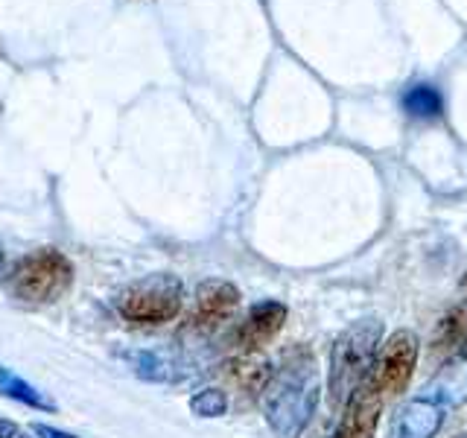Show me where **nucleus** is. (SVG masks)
Returning a JSON list of instances; mask_svg holds the SVG:
<instances>
[{
	"label": "nucleus",
	"mask_w": 467,
	"mask_h": 438,
	"mask_svg": "<svg viewBox=\"0 0 467 438\" xmlns=\"http://www.w3.org/2000/svg\"><path fill=\"white\" fill-rule=\"evenodd\" d=\"M321 398L318 360L310 345H296L272 365L269 383L260 391L263 418L277 438H301L310 427Z\"/></svg>",
	"instance_id": "nucleus-1"
},
{
	"label": "nucleus",
	"mask_w": 467,
	"mask_h": 438,
	"mask_svg": "<svg viewBox=\"0 0 467 438\" xmlns=\"http://www.w3.org/2000/svg\"><path fill=\"white\" fill-rule=\"evenodd\" d=\"M379 345H383L379 318H359L336 336L327 362V391L336 409L345 406L371 380Z\"/></svg>",
	"instance_id": "nucleus-2"
},
{
	"label": "nucleus",
	"mask_w": 467,
	"mask_h": 438,
	"mask_svg": "<svg viewBox=\"0 0 467 438\" xmlns=\"http://www.w3.org/2000/svg\"><path fill=\"white\" fill-rule=\"evenodd\" d=\"M114 307L129 325L138 328L170 325L184 307V284L179 275L170 272L143 275L117 292Z\"/></svg>",
	"instance_id": "nucleus-3"
},
{
	"label": "nucleus",
	"mask_w": 467,
	"mask_h": 438,
	"mask_svg": "<svg viewBox=\"0 0 467 438\" xmlns=\"http://www.w3.org/2000/svg\"><path fill=\"white\" fill-rule=\"evenodd\" d=\"M77 269L65 252L58 248H36V252L24 255L9 272V292L21 304L29 307H44L56 304L58 298H65Z\"/></svg>",
	"instance_id": "nucleus-4"
},
{
	"label": "nucleus",
	"mask_w": 467,
	"mask_h": 438,
	"mask_svg": "<svg viewBox=\"0 0 467 438\" xmlns=\"http://www.w3.org/2000/svg\"><path fill=\"white\" fill-rule=\"evenodd\" d=\"M418 365V339L412 330H394L389 339L379 345L377 365L371 374L374 389L386 398H398L412 383Z\"/></svg>",
	"instance_id": "nucleus-5"
},
{
	"label": "nucleus",
	"mask_w": 467,
	"mask_h": 438,
	"mask_svg": "<svg viewBox=\"0 0 467 438\" xmlns=\"http://www.w3.org/2000/svg\"><path fill=\"white\" fill-rule=\"evenodd\" d=\"M447 401L438 391L418 394V398L406 401L391 415L389 438H435L438 430L444 427L447 418Z\"/></svg>",
	"instance_id": "nucleus-6"
},
{
	"label": "nucleus",
	"mask_w": 467,
	"mask_h": 438,
	"mask_svg": "<svg viewBox=\"0 0 467 438\" xmlns=\"http://www.w3.org/2000/svg\"><path fill=\"white\" fill-rule=\"evenodd\" d=\"M240 289L234 287L225 277H208L196 287V301L193 313H190V328L199 333H211L219 325L240 310Z\"/></svg>",
	"instance_id": "nucleus-7"
},
{
	"label": "nucleus",
	"mask_w": 467,
	"mask_h": 438,
	"mask_svg": "<svg viewBox=\"0 0 467 438\" xmlns=\"http://www.w3.org/2000/svg\"><path fill=\"white\" fill-rule=\"evenodd\" d=\"M286 316L289 310L284 301H275V298L257 301L252 310L243 316L237 330H234V339H231L234 348H237L240 354H260V350L284 330Z\"/></svg>",
	"instance_id": "nucleus-8"
},
{
	"label": "nucleus",
	"mask_w": 467,
	"mask_h": 438,
	"mask_svg": "<svg viewBox=\"0 0 467 438\" xmlns=\"http://www.w3.org/2000/svg\"><path fill=\"white\" fill-rule=\"evenodd\" d=\"M379 415H383V394H379L368 380V383L342 406V418L336 423L330 438H374L379 427Z\"/></svg>",
	"instance_id": "nucleus-9"
},
{
	"label": "nucleus",
	"mask_w": 467,
	"mask_h": 438,
	"mask_svg": "<svg viewBox=\"0 0 467 438\" xmlns=\"http://www.w3.org/2000/svg\"><path fill=\"white\" fill-rule=\"evenodd\" d=\"M467 350V298L452 304L432 330L430 357L432 362H450Z\"/></svg>",
	"instance_id": "nucleus-10"
},
{
	"label": "nucleus",
	"mask_w": 467,
	"mask_h": 438,
	"mask_svg": "<svg viewBox=\"0 0 467 438\" xmlns=\"http://www.w3.org/2000/svg\"><path fill=\"white\" fill-rule=\"evenodd\" d=\"M126 362L140 380H150V383H179L184 377V365L167 350H131L126 354Z\"/></svg>",
	"instance_id": "nucleus-11"
},
{
	"label": "nucleus",
	"mask_w": 467,
	"mask_h": 438,
	"mask_svg": "<svg viewBox=\"0 0 467 438\" xmlns=\"http://www.w3.org/2000/svg\"><path fill=\"white\" fill-rule=\"evenodd\" d=\"M0 398H9V401L29 406V409H38V412H56L58 409L47 391H41L21 374L6 369V365H0Z\"/></svg>",
	"instance_id": "nucleus-12"
},
{
	"label": "nucleus",
	"mask_w": 467,
	"mask_h": 438,
	"mask_svg": "<svg viewBox=\"0 0 467 438\" xmlns=\"http://www.w3.org/2000/svg\"><path fill=\"white\" fill-rule=\"evenodd\" d=\"M269 374H272V362L260 354H237L228 362V377L245 394H257V398H260L263 386L269 383Z\"/></svg>",
	"instance_id": "nucleus-13"
},
{
	"label": "nucleus",
	"mask_w": 467,
	"mask_h": 438,
	"mask_svg": "<svg viewBox=\"0 0 467 438\" xmlns=\"http://www.w3.org/2000/svg\"><path fill=\"white\" fill-rule=\"evenodd\" d=\"M444 109V102H441V94L435 91L432 85H412V88H406V94H403V111L409 117H418V120H432V117H438Z\"/></svg>",
	"instance_id": "nucleus-14"
},
{
	"label": "nucleus",
	"mask_w": 467,
	"mask_h": 438,
	"mask_svg": "<svg viewBox=\"0 0 467 438\" xmlns=\"http://www.w3.org/2000/svg\"><path fill=\"white\" fill-rule=\"evenodd\" d=\"M228 406H231L228 391L216 389V386H204L190 398V412L196 418H223V415H228Z\"/></svg>",
	"instance_id": "nucleus-15"
},
{
	"label": "nucleus",
	"mask_w": 467,
	"mask_h": 438,
	"mask_svg": "<svg viewBox=\"0 0 467 438\" xmlns=\"http://www.w3.org/2000/svg\"><path fill=\"white\" fill-rule=\"evenodd\" d=\"M33 435L36 438H82V435H73L67 430H58V427H50V423H33Z\"/></svg>",
	"instance_id": "nucleus-16"
},
{
	"label": "nucleus",
	"mask_w": 467,
	"mask_h": 438,
	"mask_svg": "<svg viewBox=\"0 0 467 438\" xmlns=\"http://www.w3.org/2000/svg\"><path fill=\"white\" fill-rule=\"evenodd\" d=\"M0 438H33V435H29L21 423H15L12 418L0 415Z\"/></svg>",
	"instance_id": "nucleus-17"
},
{
	"label": "nucleus",
	"mask_w": 467,
	"mask_h": 438,
	"mask_svg": "<svg viewBox=\"0 0 467 438\" xmlns=\"http://www.w3.org/2000/svg\"><path fill=\"white\" fill-rule=\"evenodd\" d=\"M462 287L467 289V269H464V275H462Z\"/></svg>",
	"instance_id": "nucleus-18"
},
{
	"label": "nucleus",
	"mask_w": 467,
	"mask_h": 438,
	"mask_svg": "<svg viewBox=\"0 0 467 438\" xmlns=\"http://www.w3.org/2000/svg\"><path fill=\"white\" fill-rule=\"evenodd\" d=\"M0 269H4V252H0Z\"/></svg>",
	"instance_id": "nucleus-19"
},
{
	"label": "nucleus",
	"mask_w": 467,
	"mask_h": 438,
	"mask_svg": "<svg viewBox=\"0 0 467 438\" xmlns=\"http://www.w3.org/2000/svg\"><path fill=\"white\" fill-rule=\"evenodd\" d=\"M456 438H467V433H462V435H456Z\"/></svg>",
	"instance_id": "nucleus-20"
}]
</instances>
